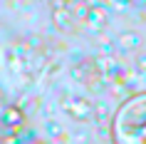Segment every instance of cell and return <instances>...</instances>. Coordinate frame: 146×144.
Listing matches in <instances>:
<instances>
[{"label":"cell","instance_id":"52a82bcc","mask_svg":"<svg viewBox=\"0 0 146 144\" xmlns=\"http://www.w3.org/2000/svg\"><path fill=\"white\" fill-rule=\"evenodd\" d=\"M136 65H139L141 72H146V55H139V57H136Z\"/></svg>","mask_w":146,"mask_h":144},{"label":"cell","instance_id":"7a4b0ae2","mask_svg":"<svg viewBox=\"0 0 146 144\" xmlns=\"http://www.w3.org/2000/svg\"><path fill=\"white\" fill-rule=\"evenodd\" d=\"M52 23H54L57 30L72 32V30H74V13L67 10V8H54L52 10Z\"/></svg>","mask_w":146,"mask_h":144},{"label":"cell","instance_id":"ba28073f","mask_svg":"<svg viewBox=\"0 0 146 144\" xmlns=\"http://www.w3.org/2000/svg\"><path fill=\"white\" fill-rule=\"evenodd\" d=\"M47 3H50L52 8H64V5H67V0H47Z\"/></svg>","mask_w":146,"mask_h":144},{"label":"cell","instance_id":"8fae6325","mask_svg":"<svg viewBox=\"0 0 146 144\" xmlns=\"http://www.w3.org/2000/svg\"><path fill=\"white\" fill-rule=\"evenodd\" d=\"M0 99H3V94H0Z\"/></svg>","mask_w":146,"mask_h":144},{"label":"cell","instance_id":"3957f363","mask_svg":"<svg viewBox=\"0 0 146 144\" xmlns=\"http://www.w3.org/2000/svg\"><path fill=\"white\" fill-rule=\"evenodd\" d=\"M92 30H102L104 25H107V13L102 8H89V15H87V20H84Z\"/></svg>","mask_w":146,"mask_h":144},{"label":"cell","instance_id":"5b68a950","mask_svg":"<svg viewBox=\"0 0 146 144\" xmlns=\"http://www.w3.org/2000/svg\"><path fill=\"white\" fill-rule=\"evenodd\" d=\"M3 119L8 122V124H20V122H23V112H20L17 107H8V109L3 112Z\"/></svg>","mask_w":146,"mask_h":144},{"label":"cell","instance_id":"9c48e42d","mask_svg":"<svg viewBox=\"0 0 146 144\" xmlns=\"http://www.w3.org/2000/svg\"><path fill=\"white\" fill-rule=\"evenodd\" d=\"M0 144H17V139H15V137H3Z\"/></svg>","mask_w":146,"mask_h":144},{"label":"cell","instance_id":"6da1fadb","mask_svg":"<svg viewBox=\"0 0 146 144\" xmlns=\"http://www.w3.org/2000/svg\"><path fill=\"white\" fill-rule=\"evenodd\" d=\"M62 104H64V112H67L69 117H74V119H79V122L89 119L92 112H94V107L89 104L84 97H64Z\"/></svg>","mask_w":146,"mask_h":144},{"label":"cell","instance_id":"277c9868","mask_svg":"<svg viewBox=\"0 0 146 144\" xmlns=\"http://www.w3.org/2000/svg\"><path fill=\"white\" fill-rule=\"evenodd\" d=\"M119 45H121L124 50L141 47V35H139V32H124V35H119Z\"/></svg>","mask_w":146,"mask_h":144},{"label":"cell","instance_id":"8992f818","mask_svg":"<svg viewBox=\"0 0 146 144\" xmlns=\"http://www.w3.org/2000/svg\"><path fill=\"white\" fill-rule=\"evenodd\" d=\"M94 65H99V72H111V70H114V60H111V57H97V60H94Z\"/></svg>","mask_w":146,"mask_h":144},{"label":"cell","instance_id":"30bf717a","mask_svg":"<svg viewBox=\"0 0 146 144\" xmlns=\"http://www.w3.org/2000/svg\"><path fill=\"white\" fill-rule=\"evenodd\" d=\"M131 5H136V8H146V0H129Z\"/></svg>","mask_w":146,"mask_h":144}]
</instances>
